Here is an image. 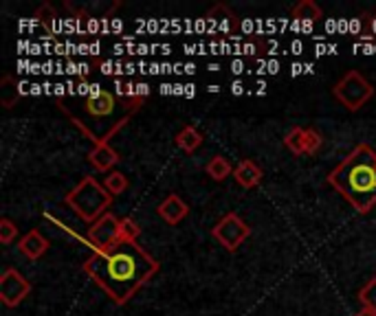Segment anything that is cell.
Segmentation results:
<instances>
[{"label": "cell", "instance_id": "6da1fadb", "mask_svg": "<svg viewBox=\"0 0 376 316\" xmlns=\"http://www.w3.org/2000/svg\"><path fill=\"white\" fill-rule=\"evenodd\" d=\"M84 272L114 303L123 306L156 275L158 264L137 242L119 239L112 248L91 255L84 262Z\"/></svg>", "mask_w": 376, "mask_h": 316}, {"label": "cell", "instance_id": "7a4b0ae2", "mask_svg": "<svg viewBox=\"0 0 376 316\" xmlns=\"http://www.w3.org/2000/svg\"><path fill=\"white\" fill-rule=\"evenodd\" d=\"M328 184L359 211L368 213L376 205V152L359 143L328 174Z\"/></svg>", "mask_w": 376, "mask_h": 316}, {"label": "cell", "instance_id": "3957f363", "mask_svg": "<svg viewBox=\"0 0 376 316\" xmlns=\"http://www.w3.org/2000/svg\"><path fill=\"white\" fill-rule=\"evenodd\" d=\"M75 99L68 106L60 102V108L68 114L70 121L77 127H82L84 134L89 136L95 145L99 143H108L110 134H114L126 121L130 119V112L135 108L126 106L119 102L112 93L104 90L99 97H80L73 95Z\"/></svg>", "mask_w": 376, "mask_h": 316}, {"label": "cell", "instance_id": "277c9868", "mask_svg": "<svg viewBox=\"0 0 376 316\" xmlns=\"http://www.w3.org/2000/svg\"><path fill=\"white\" fill-rule=\"evenodd\" d=\"M64 203L75 211L80 220L95 224L101 215H106L112 203V196L93 176H86L77 182L75 189H70L66 193Z\"/></svg>", "mask_w": 376, "mask_h": 316}, {"label": "cell", "instance_id": "5b68a950", "mask_svg": "<svg viewBox=\"0 0 376 316\" xmlns=\"http://www.w3.org/2000/svg\"><path fill=\"white\" fill-rule=\"evenodd\" d=\"M332 95H335V99L345 110L356 112L374 97V86L372 81H368L361 75L359 70H348V73L335 84Z\"/></svg>", "mask_w": 376, "mask_h": 316}, {"label": "cell", "instance_id": "8992f818", "mask_svg": "<svg viewBox=\"0 0 376 316\" xmlns=\"http://www.w3.org/2000/svg\"><path fill=\"white\" fill-rule=\"evenodd\" d=\"M211 235L227 251H238L240 244L251 235V228L247 222H242L238 213H227L225 218L211 228Z\"/></svg>", "mask_w": 376, "mask_h": 316}, {"label": "cell", "instance_id": "52a82bcc", "mask_svg": "<svg viewBox=\"0 0 376 316\" xmlns=\"http://www.w3.org/2000/svg\"><path fill=\"white\" fill-rule=\"evenodd\" d=\"M89 239H91V244H93L95 253L112 248L114 244L119 242V220L114 218L112 213L101 215V218H99L95 224H91V228H89Z\"/></svg>", "mask_w": 376, "mask_h": 316}, {"label": "cell", "instance_id": "ba28073f", "mask_svg": "<svg viewBox=\"0 0 376 316\" xmlns=\"http://www.w3.org/2000/svg\"><path fill=\"white\" fill-rule=\"evenodd\" d=\"M31 292V283L16 268H7L0 277V301L7 308H16L20 301Z\"/></svg>", "mask_w": 376, "mask_h": 316}, {"label": "cell", "instance_id": "9c48e42d", "mask_svg": "<svg viewBox=\"0 0 376 316\" xmlns=\"http://www.w3.org/2000/svg\"><path fill=\"white\" fill-rule=\"evenodd\" d=\"M205 20L209 22L211 33H234L238 29V18L227 5H216L207 11Z\"/></svg>", "mask_w": 376, "mask_h": 316}, {"label": "cell", "instance_id": "30bf717a", "mask_svg": "<svg viewBox=\"0 0 376 316\" xmlns=\"http://www.w3.org/2000/svg\"><path fill=\"white\" fill-rule=\"evenodd\" d=\"M158 215L167 222V224H179L187 218V213H190V207L185 205V200L179 198L176 193H170L161 205H158Z\"/></svg>", "mask_w": 376, "mask_h": 316}, {"label": "cell", "instance_id": "8fae6325", "mask_svg": "<svg viewBox=\"0 0 376 316\" xmlns=\"http://www.w3.org/2000/svg\"><path fill=\"white\" fill-rule=\"evenodd\" d=\"M18 251L27 257V260H40L42 255L49 251V239L42 235L40 231H29L20 242H18Z\"/></svg>", "mask_w": 376, "mask_h": 316}, {"label": "cell", "instance_id": "7c38bea8", "mask_svg": "<svg viewBox=\"0 0 376 316\" xmlns=\"http://www.w3.org/2000/svg\"><path fill=\"white\" fill-rule=\"evenodd\" d=\"M89 161L93 163L95 169L108 171V174H110V169L119 163V154L114 152L108 143H99V145H95V150L89 154Z\"/></svg>", "mask_w": 376, "mask_h": 316}, {"label": "cell", "instance_id": "4fadbf2b", "mask_svg": "<svg viewBox=\"0 0 376 316\" xmlns=\"http://www.w3.org/2000/svg\"><path fill=\"white\" fill-rule=\"evenodd\" d=\"M234 178L238 180L240 187H244V189H253V187H257L260 180H262V169H260L251 158H247V161H242L234 169Z\"/></svg>", "mask_w": 376, "mask_h": 316}, {"label": "cell", "instance_id": "5bb4252c", "mask_svg": "<svg viewBox=\"0 0 376 316\" xmlns=\"http://www.w3.org/2000/svg\"><path fill=\"white\" fill-rule=\"evenodd\" d=\"M322 16H324L322 7H317V3H313V0H301V3L295 5V9H293V18H295L297 22H301L306 29H308L313 22L322 20Z\"/></svg>", "mask_w": 376, "mask_h": 316}, {"label": "cell", "instance_id": "9a60e30c", "mask_svg": "<svg viewBox=\"0 0 376 316\" xmlns=\"http://www.w3.org/2000/svg\"><path fill=\"white\" fill-rule=\"evenodd\" d=\"M176 145L181 148V150H185V152H196L200 145H202V134L196 130V127H192V125H185L183 130L176 134Z\"/></svg>", "mask_w": 376, "mask_h": 316}, {"label": "cell", "instance_id": "2e32d148", "mask_svg": "<svg viewBox=\"0 0 376 316\" xmlns=\"http://www.w3.org/2000/svg\"><path fill=\"white\" fill-rule=\"evenodd\" d=\"M20 99V88H18V81L13 79L11 75H5L3 81H0V104L5 108H13Z\"/></svg>", "mask_w": 376, "mask_h": 316}, {"label": "cell", "instance_id": "e0dca14e", "mask_svg": "<svg viewBox=\"0 0 376 316\" xmlns=\"http://www.w3.org/2000/svg\"><path fill=\"white\" fill-rule=\"evenodd\" d=\"M284 145L297 156L306 154V127H293V130L284 136Z\"/></svg>", "mask_w": 376, "mask_h": 316}, {"label": "cell", "instance_id": "ac0fdd59", "mask_svg": "<svg viewBox=\"0 0 376 316\" xmlns=\"http://www.w3.org/2000/svg\"><path fill=\"white\" fill-rule=\"evenodd\" d=\"M207 174L213 178V180H225L229 176H234V169H231L229 161L225 156H213L211 161L207 163Z\"/></svg>", "mask_w": 376, "mask_h": 316}, {"label": "cell", "instance_id": "d6986e66", "mask_svg": "<svg viewBox=\"0 0 376 316\" xmlns=\"http://www.w3.org/2000/svg\"><path fill=\"white\" fill-rule=\"evenodd\" d=\"M104 187H106V191L110 196H119L128 189V178L121 174V171H110V174L106 176L104 180Z\"/></svg>", "mask_w": 376, "mask_h": 316}, {"label": "cell", "instance_id": "ffe728a7", "mask_svg": "<svg viewBox=\"0 0 376 316\" xmlns=\"http://www.w3.org/2000/svg\"><path fill=\"white\" fill-rule=\"evenodd\" d=\"M139 235H141V226L133 218L119 220V239L121 242H137Z\"/></svg>", "mask_w": 376, "mask_h": 316}, {"label": "cell", "instance_id": "44dd1931", "mask_svg": "<svg viewBox=\"0 0 376 316\" xmlns=\"http://www.w3.org/2000/svg\"><path fill=\"white\" fill-rule=\"evenodd\" d=\"M359 301L363 303V308L376 310V277H372L363 288L359 290Z\"/></svg>", "mask_w": 376, "mask_h": 316}, {"label": "cell", "instance_id": "7402d4cb", "mask_svg": "<svg viewBox=\"0 0 376 316\" xmlns=\"http://www.w3.org/2000/svg\"><path fill=\"white\" fill-rule=\"evenodd\" d=\"M55 9L49 5V3H45L42 5L38 11H36V20L47 29V31H53V24H55Z\"/></svg>", "mask_w": 376, "mask_h": 316}, {"label": "cell", "instance_id": "603a6c76", "mask_svg": "<svg viewBox=\"0 0 376 316\" xmlns=\"http://www.w3.org/2000/svg\"><path fill=\"white\" fill-rule=\"evenodd\" d=\"M18 237V226L13 224L9 218H3L0 220V242L5 244V246H9V244Z\"/></svg>", "mask_w": 376, "mask_h": 316}, {"label": "cell", "instance_id": "cb8c5ba5", "mask_svg": "<svg viewBox=\"0 0 376 316\" xmlns=\"http://www.w3.org/2000/svg\"><path fill=\"white\" fill-rule=\"evenodd\" d=\"M322 143H324L322 134L317 132L315 127H306V154H308V156L317 154V150L322 148Z\"/></svg>", "mask_w": 376, "mask_h": 316}, {"label": "cell", "instance_id": "d4e9b609", "mask_svg": "<svg viewBox=\"0 0 376 316\" xmlns=\"http://www.w3.org/2000/svg\"><path fill=\"white\" fill-rule=\"evenodd\" d=\"M356 316H376V310H370V308H363Z\"/></svg>", "mask_w": 376, "mask_h": 316}, {"label": "cell", "instance_id": "484cf974", "mask_svg": "<svg viewBox=\"0 0 376 316\" xmlns=\"http://www.w3.org/2000/svg\"><path fill=\"white\" fill-rule=\"evenodd\" d=\"M231 90H234V95H240V93H242V84L236 81V84H234V88H231Z\"/></svg>", "mask_w": 376, "mask_h": 316}]
</instances>
